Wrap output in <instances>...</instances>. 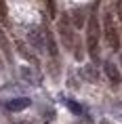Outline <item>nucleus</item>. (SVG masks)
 Segmentation results:
<instances>
[{"instance_id": "6ab92c4d", "label": "nucleus", "mask_w": 122, "mask_h": 124, "mask_svg": "<svg viewBox=\"0 0 122 124\" xmlns=\"http://www.w3.org/2000/svg\"><path fill=\"white\" fill-rule=\"evenodd\" d=\"M0 67H2V53H0Z\"/></svg>"}, {"instance_id": "7ed1b4c3", "label": "nucleus", "mask_w": 122, "mask_h": 124, "mask_svg": "<svg viewBox=\"0 0 122 124\" xmlns=\"http://www.w3.org/2000/svg\"><path fill=\"white\" fill-rule=\"evenodd\" d=\"M103 36H105L107 44L114 51H120V34H118V25H116V21H114L112 11L103 13Z\"/></svg>"}, {"instance_id": "4468645a", "label": "nucleus", "mask_w": 122, "mask_h": 124, "mask_svg": "<svg viewBox=\"0 0 122 124\" xmlns=\"http://www.w3.org/2000/svg\"><path fill=\"white\" fill-rule=\"evenodd\" d=\"M65 105H67V107H70V109L74 111V114H78V116L82 114V107H80L78 103H74V101H70V99H65Z\"/></svg>"}, {"instance_id": "20e7f679", "label": "nucleus", "mask_w": 122, "mask_h": 124, "mask_svg": "<svg viewBox=\"0 0 122 124\" xmlns=\"http://www.w3.org/2000/svg\"><path fill=\"white\" fill-rule=\"evenodd\" d=\"M27 40H30V44H32L38 53H44V51H46V36H44V27L32 25V27H30V32H27Z\"/></svg>"}, {"instance_id": "f03ea898", "label": "nucleus", "mask_w": 122, "mask_h": 124, "mask_svg": "<svg viewBox=\"0 0 122 124\" xmlns=\"http://www.w3.org/2000/svg\"><path fill=\"white\" fill-rule=\"evenodd\" d=\"M76 27H74V23H72L70 17H61L57 23V32H59V38H61V44H63L65 51H74L78 44V36L76 32H74Z\"/></svg>"}, {"instance_id": "dca6fc26", "label": "nucleus", "mask_w": 122, "mask_h": 124, "mask_svg": "<svg viewBox=\"0 0 122 124\" xmlns=\"http://www.w3.org/2000/svg\"><path fill=\"white\" fill-rule=\"evenodd\" d=\"M49 7V17H55V0H44Z\"/></svg>"}, {"instance_id": "6e6552de", "label": "nucleus", "mask_w": 122, "mask_h": 124, "mask_svg": "<svg viewBox=\"0 0 122 124\" xmlns=\"http://www.w3.org/2000/svg\"><path fill=\"white\" fill-rule=\"evenodd\" d=\"M70 19H72V23H74L76 30H80V27H84L89 23V17H86V11H84V8H72Z\"/></svg>"}, {"instance_id": "9b49d317", "label": "nucleus", "mask_w": 122, "mask_h": 124, "mask_svg": "<svg viewBox=\"0 0 122 124\" xmlns=\"http://www.w3.org/2000/svg\"><path fill=\"white\" fill-rule=\"evenodd\" d=\"M82 76L86 78V82H97V80H99V72H97V65H95V63H89V65H84Z\"/></svg>"}, {"instance_id": "0eeeda50", "label": "nucleus", "mask_w": 122, "mask_h": 124, "mask_svg": "<svg viewBox=\"0 0 122 124\" xmlns=\"http://www.w3.org/2000/svg\"><path fill=\"white\" fill-rule=\"evenodd\" d=\"M0 53H2V57H4L7 63H13V46H11V42H8L2 25H0Z\"/></svg>"}, {"instance_id": "39448f33", "label": "nucleus", "mask_w": 122, "mask_h": 124, "mask_svg": "<svg viewBox=\"0 0 122 124\" xmlns=\"http://www.w3.org/2000/svg\"><path fill=\"white\" fill-rule=\"evenodd\" d=\"M19 74H21V80L25 84H30V86H40V82H42V74L34 65H23Z\"/></svg>"}, {"instance_id": "ddd939ff", "label": "nucleus", "mask_w": 122, "mask_h": 124, "mask_svg": "<svg viewBox=\"0 0 122 124\" xmlns=\"http://www.w3.org/2000/svg\"><path fill=\"white\" fill-rule=\"evenodd\" d=\"M74 57H76L78 61H80V59L84 57V44H82V42H80V40H78V44H76V48H74Z\"/></svg>"}, {"instance_id": "aec40b11", "label": "nucleus", "mask_w": 122, "mask_h": 124, "mask_svg": "<svg viewBox=\"0 0 122 124\" xmlns=\"http://www.w3.org/2000/svg\"><path fill=\"white\" fill-rule=\"evenodd\" d=\"M120 65H122V55H120Z\"/></svg>"}, {"instance_id": "f8f14e48", "label": "nucleus", "mask_w": 122, "mask_h": 124, "mask_svg": "<svg viewBox=\"0 0 122 124\" xmlns=\"http://www.w3.org/2000/svg\"><path fill=\"white\" fill-rule=\"evenodd\" d=\"M17 48H19V53H21V55H23L25 59H30L32 63H38V61H36V57H34L32 53H30V51L25 48V44H23V42H17Z\"/></svg>"}, {"instance_id": "2eb2a0df", "label": "nucleus", "mask_w": 122, "mask_h": 124, "mask_svg": "<svg viewBox=\"0 0 122 124\" xmlns=\"http://www.w3.org/2000/svg\"><path fill=\"white\" fill-rule=\"evenodd\" d=\"M0 21H7V4H4V0H0Z\"/></svg>"}, {"instance_id": "a211bd4d", "label": "nucleus", "mask_w": 122, "mask_h": 124, "mask_svg": "<svg viewBox=\"0 0 122 124\" xmlns=\"http://www.w3.org/2000/svg\"><path fill=\"white\" fill-rule=\"evenodd\" d=\"M99 124H109V120H101V122H99Z\"/></svg>"}, {"instance_id": "f3484780", "label": "nucleus", "mask_w": 122, "mask_h": 124, "mask_svg": "<svg viewBox=\"0 0 122 124\" xmlns=\"http://www.w3.org/2000/svg\"><path fill=\"white\" fill-rule=\"evenodd\" d=\"M53 120V111H49V114H44V122H51Z\"/></svg>"}, {"instance_id": "423d86ee", "label": "nucleus", "mask_w": 122, "mask_h": 124, "mask_svg": "<svg viewBox=\"0 0 122 124\" xmlns=\"http://www.w3.org/2000/svg\"><path fill=\"white\" fill-rule=\"evenodd\" d=\"M103 72H105V76H107V80L112 82V86H120V82H122V74H120V70H118V65H116L114 61H105L103 63Z\"/></svg>"}, {"instance_id": "9d476101", "label": "nucleus", "mask_w": 122, "mask_h": 124, "mask_svg": "<svg viewBox=\"0 0 122 124\" xmlns=\"http://www.w3.org/2000/svg\"><path fill=\"white\" fill-rule=\"evenodd\" d=\"M30 105H32V101L27 97H17V99L7 101V109L8 111H21V109H25V107H30Z\"/></svg>"}, {"instance_id": "f257e3e1", "label": "nucleus", "mask_w": 122, "mask_h": 124, "mask_svg": "<svg viewBox=\"0 0 122 124\" xmlns=\"http://www.w3.org/2000/svg\"><path fill=\"white\" fill-rule=\"evenodd\" d=\"M86 51H89L93 61L99 59V23H97V13L89 15V23H86Z\"/></svg>"}, {"instance_id": "1a4fd4ad", "label": "nucleus", "mask_w": 122, "mask_h": 124, "mask_svg": "<svg viewBox=\"0 0 122 124\" xmlns=\"http://www.w3.org/2000/svg\"><path fill=\"white\" fill-rule=\"evenodd\" d=\"M44 36H46V53H49V57H51L53 61H57L59 48H57V42H55V36H53V32L49 27H44Z\"/></svg>"}]
</instances>
